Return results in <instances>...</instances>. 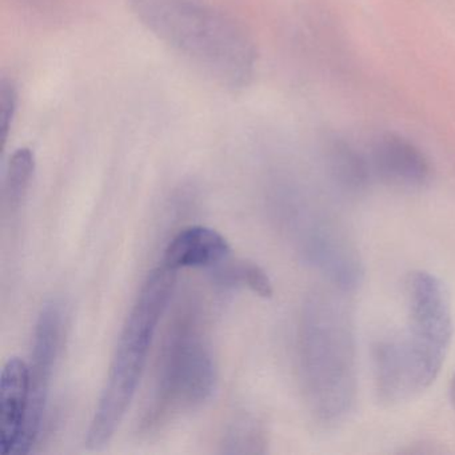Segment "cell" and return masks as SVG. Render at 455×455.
<instances>
[{"label":"cell","mask_w":455,"mask_h":455,"mask_svg":"<svg viewBox=\"0 0 455 455\" xmlns=\"http://www.w3.org/2000/svg\"><path fill=\"white\" fill-rule=\"evenodd\" d=\"M36 172V156L30 148H18L9 161L4 185V209L14 214L22 206Z\"/></svg>","instance_id":"cell-12"},{"label":"cell","mask_w":455,"mask_h":455,"mask_svg":"<svg viewBox=\"0 0 455 455\" xmlns=\"http://www.w3.org/2000/svg\"><path fill=\"white\" fill-rule=\"evenodd\" d=\"M266 435L259 423L250 418L235 420L223 441L226 454H260L265 452Z\"/></svg>","instance_id":"cell-14"},{"label":"cell","mask_w":455,"mask_h":455,"mask_svg":"<svg viewBox=\"0 0 455 455\" xmlns=\"http://www.w3.org/2000/svg\"><path fill=\"white\" fill-rule=\"evenodd\" d=\"M326 166L331 182L342 193L356 196L372 180L369 158L343 140H332L326 150Z\"/></svg>","instance_id":"cell-11"},{"label":"cell","mask_w":455,"mask_h":455,"mask_svg":"<svg viewBox=\"0 0 455 455\" xmlns=\"http://www.w3.org/2000/svg\"><path fill=\"white\" fill-rule=\"evenodd\" d=\"M215 386L217 369L201 318L196 308H186L170 327L140 428L151 433L202 406L212 398Z\"/></svg>","instance_id":"cell-5"},{"label":"cell","mask_w":455,"mask_h":455,"mask_svg":"<svg viewBox=\"0 0 455 455\" xmlns=\"http://www.w3.org/2000/svg\"><path fill=\"white\" fill-rule=\"evenodd\" d=\"M17 89L14 84L4 79L0 84V132L4 142H6L12 129V119L17 111Z\"/></svg>","instance_id":"cell-15"},{"label":"cell","mask_w":455,"mask_h":455,"mask_svg":"<svg viewBox=\"0 0 455 455\" xmlns=\"http://www.w3.org/2000/svg\"><path fill=\"white\" fill-rule=\"evenodd\" d=\"M62 331L63 313L60 303L57 300L44 303L36 321L31 363L28 366L30 398L28 417L14 454H28L38 441L49 401L55 363L62 343Z\"/></svg>","instance_id":"cell-7"},{"label":"cell","mask_w":455,"mask_h":455,"mask_svg":"<svg viewBox=\"0 0 455 455\" xmlns=\"http://www.w3.org/2000/svg\"><path fill=\"white\" fill-rule=\"evenodd\" d=\"M372 177L393 188H422L431 178L425 154L409 140L385 135L374 143L369 156Z\"/></svg>","instance_id":"cell-8"},{"label":"cell","mask_w":455,"mask_h":455,"mask_svg":"<svg viewBox=\"0 0 455 455\" xmlns=\"http://www.w3.org/2000/svg\"><path fill=\"white\" fill-rule=\"evenodd\" d=\"M177 271L164 265L151 271L124 322L111 362L108 380L100 394L86 434L90 450L105 447L116 435L140 386L156 327L172 299Z\"/></svg>","instance_id":"cell-4"},{"label":"cell","mask_w":455,"mask_h":455,"mask_svg":"<svg viewBox=\"0 0 455 455\" xmlns=\"http://www.w3.org/2000/svg\"><path fill=\"white\" fill-rule=\"evenodd\" d=\"M130 6L159 41L220 86L242 89L251 81L254 44L225 12L202 0H132Z\"/></svg>","instance_id":"cell-3"},{"label":"cell","mask_w":455,"mask_h":455,"mask_svg":"<svg viewBox=\"0 0 455 455\" xmlns=\"http://www.w3.org/2000/svg\"><path fill=\"white\" fill-rule=\"evenodd\" d=\"M345 292L315 290L300 316V382L310 414L323 426L342 422L355 403V324Z\"/></svg>","instance_id":"cell-2"},{"label":"cell","mask_w":455,"mask_h":455,"mask_svg":"<svg viewBox=\"0 0 455 455\" xmlns=\"http://www.w3.org/2000/svg\"><path fill=\"white\" fill-rule=\"evenodd\" d=\"M217 281L226 287L246 286L260 298H271L274 294L273 283L266 271L257 263L241 262L236 265L218 268Z\"/></svg>","instance_id":"cell-13"},{"label":"cell","mask_w":455,"mask_h":455,"mask_svg":"<svg viewBox=\"0 0 455 455\" xmlns=\"http://www.w3.org/2000/svg\"><path fill=\"white\" fill-rule=\"evenodd\" d=\"M230 252V244L222 234L206 226H190L172 239L162 265L172 271L214 267L225 262Z\"/></svg>","instance_id":"cell-10"},{"label":"cell","mask_w":455,"mask_h":455,"mask_svg":"<svg viewBox=\"0 0 455 455\" xmlns=\"http://www.w3.org/2000/svg\"><path fill=\"white\" fill-rule=\"evenodd\" d=\"M287 212L303 259L315 267L330 286L343 291L358 287L363 278V262L342 225L323 207L300 196H294Z\"/></svg>","instance_id":"cell-6"},{"label":"cell","mask_w":455,"mask_h":455,"mask_svg":"<svg viewBox=\"0 0 455 455\" xmlns=\"http://www.w3.org/2000/svg\"><path fill=\"white\" fill-rule=\"evenodd\" d=\"M30 371L20 358H10L0 377V451L14 454L28 417Z\"/></svg>","instance_id":"cell-9"},{"label":"cell","mask_w":455,"mask_h":455,"mask_svg":"<svg viewBox=\"0 0 455 455\" xmlns=\"http://www.w3.org/2000/svg\"><path fill=\"white\" fill-rule=\"evenodd\" d=\"M451 403H452V407H454V410H455V375H454V378H452V383H451Z\"/></svg>","instance_id":"cell-16"},{"label":"cell","mask_w":455,"mask_h":455,"mask_svg":"<svg viewBox=\"0 0 455 455\" xmlns=\"http://www.w3.org/2000/svg\"><path fill=\"white\" fill-rule=\"evenodd\" d=\"M452 330L451 297L444 282L427 271L410 274L403 329L372 346L378 399L396 406L425 393L443 366Z\"/></svg>","instance_id":"cell-1"}]
</instances>
